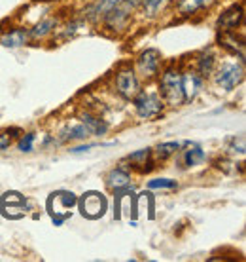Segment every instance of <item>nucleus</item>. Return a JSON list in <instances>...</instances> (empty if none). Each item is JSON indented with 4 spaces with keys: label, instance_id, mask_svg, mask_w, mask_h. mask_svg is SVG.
I'll return each instance as SVG.
<instances>
[{
    "label": "nucleus",
    "instance_id": "nucleus-9",
    "mask_svg": "<svg viewBox=\"0 0 246 262\" xmlns=\"http://www.w3.org/2000/svg\"><path fill=\"white\" fill-rule=\"evenodd\" d=\"M240 19H242V6H231L227 12H224L220 15V19H218V25L222 29H227V31H231L235 27L239 25Z\"/></svg>",
    "mask_w": 246,
    "mask_h": 262
},
{
    "label": "nucleus",
    "instance_id": "nucleus-16",
    "mask_svg": "<svg viewBox=\"0 0 246 262\" xmlns=\"http://www.w3.org/2000/svg\"><path fill=\"white\" fill-rule=\"evenodd\" d=\"M121 0H99L95 6L91 8V17H99V15H106V13L114 10Z\"/></svg>",
    "mask_w": 246,
    "mask_h": 262
},
{
    "label": "nucleus",
    "instance_id": "nucleus-7",
    "mask_svg": "<svg viewBox=\"0 0 246 262\" xmlns=\"http://www.w3.org/2000/svg\"><path fill=\"white\" fill-rule=\"evenodd\" d=\"M180 80H182V92H184V101H193L203 88L201 76H197L193 72H188Z\"/></svg>",
    "mask_w": 246,
    "mask_h": 262
},
{
    "label": "nucleus",
    "instance_id": "nucleus-1",
    "mask_svg": "<svg viewBox=\"0 0 246 262\" xmlns=\"http://www.w3.org/2000/svg\"><path fill=\"white\" fill-rule=\"evenodd\" d=\"M161 92L165 99L168 101V105L178 106L184 103V92H182V80L178 76V72L167 71L161 78Z\"/></svg>",
    "mask_w": 246,
    "mask_h": 262
},
{
    "label": "nucleus",
    "instance_id": "nucleus-22",
    "mask_svg": "<svg viewBox=\"0 0 246 262\" xmlns=\"http://www.w3.org/2000/svg\"><path fill=\"white\" fill-rule=\"evenodd\" d=\"M34 141H36V135H34V133H29V135H25V137H21V141H19L17 146H19L21 152H31L33 150Z\"/></svg>",
    "mask_w": 246,
    "mask_h": 262
},
{
    "label": "nucleus",
    "instance_id": "nucleus-4",
    "mask_svg": "<svg viewBox=\"0 0 246 262\" xmlns=\"http://www.w3.org/2000/svg\"><path fill=\"white\" fill-rule=\"evenodd\" d=\"M80 207H82V213L85 216H89V219H97L104 213L106 209V202H104V198L101 194H95V192H89V194H85L82 198V202H80Z\"/></svg>",
    "mask_w": 246,
    "mask_h": 262
},
{
    "label": "nucleus",
    "instance_id": "nucleus-11",
    "mask_svg": "<svg viewBox=\"0 0 246 262\" xmlns=\"http://www.w3.org/2000/svg\"><path fill=\"white\" fill-rule=\"evenodd\" d=\"M27 40H29V33L23 31V29H17V31H12V33L0 36L2 46H6V48H19L25 44Z\"/></svg>",
    "mask_w": 246,
    "mask_h": 262
},
{
    "label": "nucleus",
    "instance_id": "nucleus-3",
    "mask_svg": "<svg viewBox=\"0 0 246 262\" xmlns=\"http://www.w3.org/2000/svg\"><path fill=\"white\" fill-rule=\"evenodd\" d=\"M244 78V67L240 63H224L218 72V84L224 90H233Z\"/></svg>",
    "mask_w": 246,
    "mask_h": 262
},
{
    "label": "nucleus",
    "instance_id": "nucleus-26",
    "mask_svg": "<svg viewBox=\"0 0 246 262\" xmlns=\"http://www.w3.org/2000/svg\"><path fill=\"white\" fill-rule=\"evenodd\" d=\"M127 2H129V4H131V6H133V8H135L136 4H138V2H140V0H127Z\"/></svg>",
    "mask_w": 246,
    "mask_h": 262
},
{
    "label": "nucleus",
    "instance_id": "nucleus-12",
    "mask_svg": "<svg viewBox=\"0 0 246 262\" xmlns=\"http://www.w3.org/2000/svg\"><path fill=\"white\" fill-rule=\"evenodd\" d=\"M91 133L84 124L68 125L66 129L61 131V141H70V139H85L89 137Z\"/></svg>",
    "mask_w": 246,
    "mask_h": 262
},
{
    "label": "nucleus",
    "instance_id": "nucleus-13",
    "mask_svg": "<svg viewBox=\"0 0 246 262\" xmlns=\"http://www.w3.org/2000/svg\"><path fill=\"white\" fill-rule=\"evenodd\" d=\"M205 158H207V154H205L197 144H189L188 148L184 150V164L186 165L201 164V162H205Z\"/></svg>",
    "mask_w": 246,
    "mask_h": 262
},
{
    "label": "nucleus",
    "instance_id": "nucleus-8",
    "mask_svg": "<svg viewBox=\"0 0 246 262\" xmlns=\"http://www.w3.org/2000/svg\"><path fill=\"white\" fill-rule=\"evenodd\" d=\"M159 59H161V55L157 50H146V52L140 55V59H138V67H140V71L144 72V76H154L159 69Z\"/></svg>",
    "mask_w": 246,
    "mask_h": 262
},
{
    "label": "nucleus",
    "instance_id": "nucleus-25",
    "mask_svg": "<svg viewBox=\"0 0 246 262\" xmlns=\"http://www.w3.org/2000/svg\"><path fill=\"white\" fill-rule=\"evenodd\" d=\"M13 131L15 129H8V131H2V133H0V150H6L8 146H10Z\"/></svg>",
    "mask_w": 246,
    "mask_h": 262
},
{
    "label": "nucleus",
    "instance_id": "nucleus-2",
    "mask_svg": "<svg viewBox=\"0 0 246 262\" xmlns=\"http://www.w3.org/2000/svg\"><path fill=\"white\" fill-rule=\"evenodd\" d=\"M136 112L140 118H154L163 111V101L157 93H136L135 99Z\"/></svg>",
    "mask_w": 246,
    "mask_h": 262
},
{
    "label": "nucleus",
    "instance_id": "nucleus-10",
    "mask_svg": "<svg viewBox=\"0 0 246 262\" xmlns=\"http://www.w3.org/2000/svg\"><path fill=\"white\" fill-rule=\"evenodd\" d=\"M72 205H76V198L74 194H68V192H61V194H55L53 198V213L59 215V213H68Z\"/></svg>",
    "mask_w": 246,
    "mask_h": 262
},
{
    "label": "nucleus",
    "instance_id": "nucleus-15",
    "mask_svg": "<svg viewBox=\"0 0 246 262\" xmlns=\"http://www.w3.org/2000/svg\"><path fill=\"white\" fill-rule=\"evenodd\" d=\"M129 173L123 169H114L108 175V184H110L114 190H121V188H125L127 184H129Z\"/></svg>",
    "mask_w": 246,
    "mask_h": 262
},
{
    "label": "nucleus",
    "instance_id": "nucleus-23",
    "mask_svg": "<svg viewBox=\"0 0 246 262\" xmlns=\"http://www.w3.org/2000/svg\"><path fill=\"white\" fill-rule=\"evenodd\" d=\"M150 188H175L176 183L170 179H156V181H150Z\"/></svg>",
    "mask_w": 246,
    "mask_h": 262
},
{
    "label": "nucleus",
    "instance_id": "nucleus-24",
    "mask_svg": "<svg viewBox=\"0 0 246 262\" xmlns=\"http://www.w3.org/2000/svg\"><path fill=\"white\" fill-rule=\"evenodd\" d=\"M148 158H150V150H138V152H135V154H131L129 160L136 165H144V162H146Z\"/></svg>",
    "mask_w": 246,
    "mask_h": 262
},
{
    "label": "nucleus",
    "instance_id": "nucleus-5",
    "mask_svg": "<svg viewBox=\"0 0 246 262\" xmlns=\"http://www.w3.org/2000/svg\"><path fill=\"white\" fill-rule=\"evenodd\" d=\"M116 85H117V92L121 93L125 99L135 97L136 93H138V80H136L135 72L133 71L119 72L116 78Z\"/></svg>",
    "mask_w": 246,
    "mask_h": 262
},
{
    "label": "nucleus",
    "instance_id": "nucleus-19",
    "mask_svg": "<svg viewBox=\"0 0 246 262\" xmlns=\"http://www.w3.org/2000/svg\"><path fill=\"white\" fill-rule=\"evenodd\" d=\"M212 69H214L212 53H205V55H201V59H199V71H201V74H210Z\"/></svg>",
    "mask_w": 246,
    "mask_h": 262
},
{
    "label": "nucleus",
    "instance_id": "nucleus-17",
    "mask_svg": "<svg viewBox=\"0 0 246 262\" xmlns=\"http://www.w3.org/2000/svg\"><path fill=\"white\" fill-rule=\"evenodd\" d=\"M210 2H212V0H182L180 12L184 13V15H191V13H195L197 10L208 6Z\"/></svg>",
    "mask_w": 246,
    "mask_h": 262
},
{
    "label": "nucleus",
    "instance_id": "nucleus-21",
    "mask_svg": "<svg viewBox=\"0 0 246 262\" xmlns=\"http://www.w3.org/2000/svg\"><path fill=\"white\" fill-rule=\"evenodd\" d=\"M165 4H167V0H144V8H146V12H148L150 15L157 13Z\"/></svg>",
    "mask_w": 246,
    "mask_h": 262
},
{
    "label": "nucleus",
    "instance_id": "nucleus-14",
    "mask_svg": "<svg viewBox=\"0 0 246 262\" xmlns=\"http://www.w3.org/2000/svg\"><path fill=\"white\" fill-rule=\"evenodd\" d=\"M82 120H84V125L89 129V133H93V135H104V133L108 131V125L104 124L103 120L95 118V116H91V114H84Z\"/></svg>",
    "mask_w": 246,
    "mask_h": 262
},
{
    "label": "nucleus",
    "instance_id": "nucleus-20",
    "mask_svg": "<svg viewBox=\"0 0 246 262\" xmlns=\"http://www.w3.org/2000/svg\"><path fill=\"white\" fill-rule=\"evenodd\" d=\"M180 148V143H163L157 146V156L159 158H167L170 156L173 152H176Z\"/></svg>",
    "mask_w": 246,
    "mask_h": 262
},
{
    "label": "nucleus",
    "instance_id": "nucleus-6",
    "mask_svg": "<svg viewBox=\"0 0 246 262\" xmlns=\"http://www.w3.org/2000/svg\"><path fill=\"white\" fill-rule=\"evenodd\" d=\"M0 207L6 213V216H12V219H19V216L25 213V202H23V198H21L19 194H15V192L6 194V196L2 198Z\"/></svg>",
    "mask_w": 246,
    "mask_h": 262
},
{
    "label": "nucleus",
    "instance_id": "nucleus-18",
    "mask_svg": "<svg viewBox=\"0 0 246 262\" xmlns=\"http://www.w3.org/2000/svg\"><path fill=\"white\" fill-rule=\"evenodd\" d=\"M53 27H55V19H45V21H42V23H38V25H36L33 29V31H31V36H33V38H40V36H45V34L52 31Z\"/></svg>",
    "mask_w": 246,
    "mask_h": 262
}]
</instances>
